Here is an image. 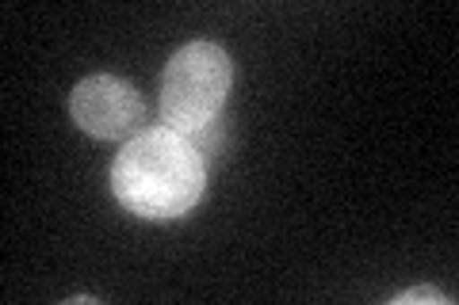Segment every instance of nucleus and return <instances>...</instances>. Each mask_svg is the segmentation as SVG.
Wrapping results in <instances>:
<instances>
[{"instance_id":"nucleus-2","label":"nucleus","mask_w":459,"mask_h":305,"mask_svg":"<svg viewBox=\"0 0 459 305\" xmlns=\"http://www.w3.org/2000/svg\"><path fill=\"white\" fill-rule=\"evenodd\" d=\"M230 57L214 42H188L169 57L161 77V119L169 130L195 138L207 130L226 104L230 92Z\"/></svg>"},{"instance_id":"nucleus-3","label":"nucleus","mask_w":459,"mask_h":305,"mask_svg":"<svg viewBox=\"0 0 459 305\" xmlns=\"http://www.w3.org/2000/svg\"><path fill=\"white\" fill-rule=\"evenodd\" d=\"M69 114L92 138H126L142 123V96L126 80L96 72L74 89Z\"/></svg>"},{"instance_id":"nucleus-1","label":"nucleus","mask_w":459,"mask_h":305,"mask_svg":"<svg viewBox=\"0 0 459 305\" xmlns=\"http://www.w3.org/2000/svg\"><path fill=\"white\" fill-rule=\"evenodd\" d=\"M207 187L204 153L192 138L177 134L169 126L142 130L123 145V153L111 165V191L131 214L165 222L184 217Z\"/></svg>"},{"instance_id":"nucleus-4","label":"nucleus","mask_w":459,"mask_h":305,"mask_svg":"<svg viewBox=\"0 0 459 305\" xmlns=\"http://www.w3.org/2000/svg\"><path fill=\"white\" fill-rule=\"evenodd\" d=\"M413 301H437V305H448L452 298H444L440 290L433 286H418V290H402V294L394 298V305H413Z\"/></svg>"}]
</instances>
